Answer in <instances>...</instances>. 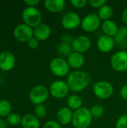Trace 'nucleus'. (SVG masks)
I'll list each match as a JSON object with an SVG mask.
<instances>
[{
  "instance_id": "nucleus-1",
  "label": "nucleus",
  "mask_w": 127,
  "mask_h": 128,
  "mask_svg": "<svg viewBox=\"0 0 127 128\" xmlns=\"http://www.w3.org/2000/svg\"><path fill=\"white\" fill-rule=\"evenodd\" d=\"M91 82L90 75L85 71L76 70L69 74L67 83L69 88L75 92H79L85 89Z\"/></svg>"
},
{
  "instance_id": "nucleus-2",
  "label": "nucleus",
  "mask_w": 127,
  "mask_h": 128,
  "mask_svg": "<svg viewBox=\"0 0 127 128\" xmlns=\"http://www.w3.org/2000/svg\"><path fill=\"white\" fill-rule=\"evenodd\" d=\"M92 122V115L91 110L82 107L76 110L73 115L72 124L75 128H88Z\"/></svg>"
},
{
  "instance_id": "nucleus-3",
  "label": "nucleus",
  "mask_w": 127,
  "mask_h": 128,
  "mask_svg": "<svg viewBox=\"0 0 127 128\" xmlns=\"http://www.w3.org/2000/svg\"><path fill=\"white\" fill-rule=\"evenodd\" d=\"M22 17L25 24L31 28H36L41 24L42 16L40 12L36 8H25L22 13Z\"/></svg>"
},
{
  "instance_id": "nucleus-4",
  "label": "nucleus",
  "mask_w": 127,
  "mask_h": 128,
  "mask_svg": "<svg viewBox=\"0 0 127 128\" xmlns=\"http://www.w3.org/2000/svg\"><path fill=\"white\" fill-rule=\"evenodd\" d=\"M49 68L55 76L62 77L65 76L68 74L70 66L66 60L58 57L55 58L51 61Z\"/></svg>"
},
{
  "instance_id": "nucleus-5",
  "label": "nucleus",
  "mask_w": 127,
  "mask_h": 128,
  "mask_svg": "<svg viewBox=\"0 0 127 128\" xmlns=\"http://www.w3.org/2000/svg\"><path fill=\"white\" fill-rule=\"evenodd\" d=\"M49 97V91L43 86H37L33 88L29 94V98L31 102L37 106L43 104Z\"/></svg>"
},
{
  "instance_id": "nucleus-6",
  "label": "nucleus",
  "mask_w": 127,
  "mask_h": 128,
  "mask_svg": "<svg viewBox=\"0 0 127 128\" xmlns=\"http://www.w3.org/2000/svg\"><path fill=\"white\" fill-rule=\"evenodd\" d=\"M111 66L118 72L127 70V52L119 51L115 53L111 58Z\"/></svg>"
},
{
  "instance_id": "nucleus-7",
  "label": "nucleus",
  "mask_w": 127,
  "mask_h": 128,
  "mask_svg": "<svg viewBox=\"0 0 127 128\" xmlns=\"http://www.w3.org/2000/svg\"><path fill=\"white\" fill-rule=\"evenodd\" d=\"M113 86L106 81H100L94 86V93L100 99H107L113 94Z\"/></svg>"
},
{
  "instance_id": "nucleus-8",
  "label": "nucleus",
  "mask_w": 127,
  "mask_h": 128,
  "mask_svg": "<svg viewBox=\"0 0 127 128\" xmlns=\"http://www.w3.org/2000/svg\"><path fill=\"white\" fill-rule=\"evenodd\" d=\"M15 39L19 42H28L34 36V30L25 24H19L13 30Z\"/></svg>"
},
{
  "instance_id": "nucleus-9",
  "label": "nucleus",
  "mask_w": 127,
  "mask_h": 128,
  "mask_svg": "<svg viewBox=\"0 0 127 128\" xmlns=\"http://www.w3.org/2000/svg\"><path fill=\"white\" fill-rule=\"evenodd\" d=\"M69 86L67 82L58 80L52 83L49 88L50 94L52 97L57 99H61L65 98L69 92Z\"/></svg>"
},
{
  "instance_id": "nucleus-10",
  "label": "nucleus",
  "mask_w": 127,
  "mask_h": 128,
  "mask_svg": "<svg viewBox=\"0 0 127 128\" xmlns=\"http://www.w3.org/2000/svg\"><path fill=\"white\" fill-rule=\"evenodd\" d=\"M101 24L100 17L94 14L87 15L82 21V28L87 32H94L97 30Z\"/></svg>"
},
{
  "instance_id": "nucleus-11",
  "label": "nucleus",
  "mask_w": 127,
  "mask_h": 128,
  "mask_svg": "<svg viewBox=\"0 0 127 128\" xmlns=\"http://www.w3.org/2000/svg\"><path fill=\"white\" fill-rule=\"evenodd\" d=\"M71 46L74 52L82 54V53L85 52L90 49L91 40L87 36L80 35L73 39V41Z\"/></svg>"
},
{
  "instance_id": "nucleus-12",
  "label": "nucleus",
  "mask_w": 127,
  "mask_h": 128,
  "mask_svg": "<svg viewBox=\"0 0 127 128\" xmlns=\"http://www.w3.org/2000/svg\"><path fill=\"white\" fill-rule=\"evenodd\" d=\"M16 64V58L13 54L8 51L0 53V69L3 71L11 70Z\"/></svg>"
},
{
  "instance_id": "nucleus-13",
  "label": "nucleus",
  "mask_w": 127,
  "mask_h": 128,
  "mask_svg": "<svg viewBox=\"0 0 127 128\" xmlns=\"http://www.w3.org/2000/svg\"><path fill=\"white\" fill-rule=\"evenodd\" d=\"M81 19L78 14L74 12L67 13L61 20V24L67 29L76 28L81 24Z\"/></svg>"
},
{
  "instance_id": "nucleus-14",
  "label": "nucleus",
  "mask_w": 127,
  "mask_h": 128,
  "mask_svg": "<svg viewBox=\"0 0 127 128\" xmlns=\"http://www.w3.org/2000/svg\"><path fill=\"white\" fill-rule=\"evenodd\" d=\"M115 40L113 38L107 36V35H102L97 40V48L102 52H110L114 46H115Z\"/></svg>"
},
{
  "instance_id": "nucleus-15",
  "label": "nucleus",
  "mask_w": 127,
  "mask_h": 128,
  "mask_svg": "<svg viewBox=\"0 0 127 128\" xmlns=\"http://www.w3.org/2000/svg\"><path fill=\"white\" fill-rule=\"evenodd\" d=\"M51 28L46 24H40L34 29V36L38 40H46L51 35Z\"/></svg>"
},
{
  "instance_id": "nucleus-16",
  "label": "nucleus",
  "mask_w": 127,
  "mask_h": 128,
  "mask_svg": "<svg viewBox=\"0 0 127 128\" xmlns=\"http://www.w3.org/2000/svg\"><path fill=\"white\" fill-rule=\"evenodd\" d=\"M44 7L49 12L59 13L64 9L65 2L64 0H46Z\"/></svg>"
},
{
  "instance_id": "nucleus-17",
  "label": "nucleus",
  "mask_w": 127,
  "mask_h": 128,
  "mask_svg": "<svg viewBox=\"0 0 127 128\" xmlns=\"http://www.w3.org/2000/svg\"><path fill=\"white\" fill-rule=\"evenodd\" d=\"M67 63L70 67L74 69H79L83 66L85 63V58L82 54L73 52L67 57Z\"/></svg>"
},
{
  "instance_id": "nucleus-18",
  "label": "nucleus",
  "mask_w": 127,
  "mask_h": 128,
  "mask_svg": "<svg viewBox=\"0 0 127 128\" xmlns=\"http://www.w3.org/2000/svg\"><path fill=\"white\" fill-rule=\"evenodd\" d=\"M73 115V113L70 108L63 107L58 110L57 113V119L61 124L67 125L72 122Z\"/></svg>"
},
{
  "instance_id": "nucleus-19",
  "label": "nucleus",
  "mask_w": 127,
  "mask_h": 128,
  "mask_svg": "<svg viewBox=\"0 0 127 128\" xmlns=\"http://www.w3.org/2000/svg\"><path fill=\"white\" fill-rule=\"evenodd\" d=\"M102 30L104 32L105 35L113 38L117 34L118 28L115 22L109 20L103 22L102 25Z\"/></svg>"
},
{
  "instance_id": "nucleus-20",
  "label": "nucleus",
  "mask_w": 127,
  "mask_h": 128,
  "mask_svg": "<svg viewBox=\"0 0 127 128\" xmlns=\"http://www.w3.org/2000/svg\"><path fill=\"white\" fill-rule=\"evenodd\" d=\"M22 126L23 128H39L40 122L37 118L33 115L28 114L22 118Z\"/></svg>"
},
{
  "instance_id": "nucleus-21",
  "label": "nucleus",
  "mask_w": 127,
  "mask_h": 128,
  "mask_svg": "<svg viewBox=\"0 0 127 128\" xmlns=\"http://www.w3.org/2000/svg\"><path fill=\"white\" fill-rule=\"evenodd\" d=\"M127 28L126 26H121L118 28L117 34L114 37L115 42L121 46H126L127 44Z\"/></svg>"
},
{
  "instance_id": "nucleus-22",
  "label": "nucleus",
  "mask_w": 127,
  "mask_h": 128,
  "mask_svg": "<svg viewBox=\"0 0 127 128\" xmlns=\"http://www.w3.org/2000/svg\"><path fill=\"white\" fill-rule=\"evenodd\" d=\"M82 100L77 95H72L67 99V106L70 110H78L82 108Z\"/></svg>"
},
{
  "instance_id": "nucleus-23",
  "label": "nucleus",
  "mask_w": 127,
  "mask_h": 128,
  "mask_svg": "<svg viewBox=\"0 0 127 128\" xmlns=\"http://www.w3.org/2000/svg\"><path fill=\"white\" fill-rule=\"evenodd\" d=\"M112 14H113L112 8L109 5H106V4L100 8L98 11V16L100 17V20H103L104 21L109 20L112 16Z\"/></svg>"
},
{
  "instance_id": "nucleus-24",
  "label": "nucleus",
  "mask_w": 127,
  "mask_h": 128,
  "mask_svg": "<svg viewBox=\"0 0 127 128\" xmlns=\"http://www.w3.org/2000/svg\"><path fill=\"white\" fill-rule=\"evenodd\" d=\"M11 112V104L7 100H0V116L7 117Z\"/></svg>"
},
{
  "instance_id": "nucleus-25",
  "label": "nucleus",
  "mask_w": 127,
  "mask_h": 128,
  "mask_svg": "<svg viewBox=\"0 0 127 128\" xmlns=\"http://www.w3.org/2000/svg\"><path fill=\"white\" fill-rule=\"evenodd\" d=\"M58 52L59 54L64 56H69L73 52V48L71 45L65 44H61L58 47Z\"/></svg>"
},
{
  "instance_id": "nucleus-26",
  "label": "nucleus",
  "mask_w": 127,
  "mask_h": 128,
  "mask_svg": "<svg viewBox=\"0 0 127 128\" xmlns=\"http://www.w3.org/2000/svg\"><path fill=\"white\" fill-rule=\"evenodd\" d=\"M6 120H7V123L12 126L18 125L22 122V118L20 117V116H19L16 113H10L7 117Z\"/></svg>"
},
{
  "instance_id": "nucleus-27",
  "label": "nucleus",
  "mask_w": 127,
  "mask_h": 128,
  "mask_svg": "<svg viewBox=\"0 0 127 128\" xmlns=\"http://www.w3.org/2000/svg\"><path fill=\"white\" fill-rule=\"evenodd\" d=\"M91 112L92 115V117L94 118H100L103 116L104 113V109L101 105H94L91 109Z\"/></svg>"
},
{
  "instance_id": "nucleus-28",
  "label": "nucleus",
  "mask_w": 127,
  "mask_h": 128,
  "mask_svg": "<svg viewBox=\"0 0 127 128\" xmlns=\"http://www.w3.org/2000/svg\"><path fill=\"white\" fill-rule=\"evenodd\" d=\"M34 113L36 115V116L39 118H43L46 116L47 113V110L45 106H43V104H40L36 106L35 109H34Z\"/></svg>"
},
{
  "instance_id": "nucleus-29",
  "label": "nucleus",
  "mask_w": 127,
  "mask_h": 128,
  "mask_svg": "<svg viewBox=\"0 0 127 128\" xmlns=\"http://www.w3.org/2000/svg\"><path fill=\"white\" fill-rule=\"evenodd\" d=\"M116 128H127V114L121 116L118 119Z\"/></svg>"
},
{
  "instance_id": "nucleus-30",
  "label": "nucleus",
  "mask_w": 127,
  "mask_h": 128,
  "mask_svg": "<svg viewBox=\"0 0 127 128\" xmlns=\"http://www.w3.org/2000/svg\"><path fill=\"white\" fill-rule=\"evenodd\" d=\"M70 3L72 4V5L76 8H83L85 7V5L87 4L88 2L87 0H71Z\"/></svg>"
},
{
  "instance_id": "nucleus-31",
  "label": "nucleus",
  "mask_w": 127,
  "mask_h": 128,
  "mask_svg": "<svg viewBox=\"0 0 127 128\" xmlns=\"http://www.w3.org/2000/svg\"><path fill=\"white\" fill-rule=\"evenodd\" d=\"M88 2L91 4V6H92L93 8H100L105 5V4L106 3V0H90Z\"/></svg>"
},
{
  "instance_id": "nucleus-32",
  "label": "nucleus",
  "mask_w": 127,
  "mask_h": 128,
  "mask_svg": "<svg viewBox=\"0 0 127 128\" xmlns=\"http://www.w3.org/2000/svg\"><path fill=\"white\" fill-rule=\"evenodd\" d=\"M28 46L31 50H36L39 46V40H37L35 38H32L28 41Z\"/></svg>"
},
{
  "instance_id": "nucleus-33",
  "label": "nucleus",
  "mask_w": 127,
  "mask_h": 128,
  "mask_svg": "<svg viewBox=\"0 0 127 128\" xmlns=\"http://www.w3.org/2000/svg\"><path fill=\"white\" fill-rule=\"evenodd\" d=\"M61 40H62V43L63 44H68V45H72V43L73 41V38H72V36L70 34H65L62 35Z\"/></svg>"
},
{
  "instance_id": "nucleus-34",
  "label": "nucleus",
  "mask_w": 127,
  "mask_h": 128,
  "mask_svg": "<svg viewBox=\"0 0 127 128\" xmlns=\"http://www.w3.org/2000/svg\"><path fill=\"white\" fill-rule=\"evenodd\" d=\"M43 128H61V126L59 125L58 123H57L56 122L54 121H49L47 122L44 126Z\"/></svg>"
},
{
  "instance_id": "nucleus-35",
  "label": "nucleus",
  "mask_w": 127,
  "mask_h": 128,
  "mask_svg": "<svg viewBox=\"0 0 127 128\" xmlns=\"http://www.w3.org/2000/svg\"><path fill=\"white\" fill-rule=\"evenodd\" d=\"M24 3L28 5V7H34L37 5L39 3H40V1L39 0H25L24 1Z\"/></svg>"
},
{
  "instance_id": "nucleus-36",
  "label": "nucleus",
  "mask_w": 127,
  "mask_h": 128,
  "mask_svg": "<svg viewBox=\"0 0 127 128\" xmlns=\"http://www.w3.org/2000/svg\"><path fill=\"white\" fill-rule=\"evenodd\" d=\"M120 94H121V96L123 99L127 100V85L123 86L121 89V92H120Z\"/></svg>"
},
{
  "instance_id": "nucleus-37",
  "label": "nucleus",
  "mask_w": 127,
  "mask_h": 128,
  "mask_svg": "<svg viewBox=\"0 0 127 128\" xmlns=\"http://www.w3.org/2000/svg\"><path fill=\"white\" fill-rule=\"evenodd\" d=\"M8 123L7 120L4 119H0V128H7Z\"/></svg>"
},
{
  "instance_id": "nucleus-38",
  "label": "nucleus",
  "mask_w": 127,
  "mask_h": 128,
  "mask_svg": "<svg viewBox=\"0 0 127 128\" xmlns=\"http://www.w3.org/2000/svg\"><path fill=\"white\" fill-rule=\"evenodd\" d=\"M122 20L125 24L127 25V8H126L124 10V12L122 14Z\"/></svg>"
},
{
  "instance_id": "nucleus-39",
  "label": "nucleus",
  "mask_w": 127,
  "mask_h": 128,
  "mask_svg": "<svg viewBox=\"0 0 127 128\" xmlns=\"http://www.w3.org/2000/svg\"></svg>"
}]
</instances>
